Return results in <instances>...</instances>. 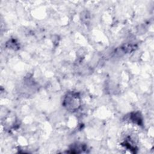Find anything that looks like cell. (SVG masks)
<instances>
[{"instance_id":"cell-1","label":"cell","mask_w":154,"mask_h":154,"mask_svg":"<svg viewBox=\"0 0 154 154\" xmlns=\"http://www.w3.org/2000/svg\"><path fill=\"white\" fill-rule=\"evenodd\" d=\"M64 106L67 108L74 110L77 109L79 106V97L76 93L69 94L65 98L64 101Z\"/></svg>"}]
</instances>
